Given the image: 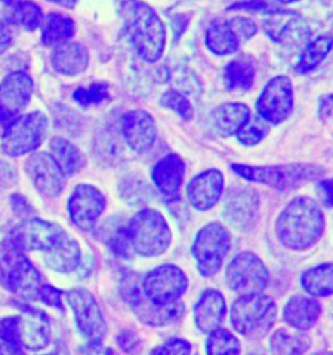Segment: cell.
I'll return each mask as SVG.
<instances>
[{
    "mask_svg": "<svg viewBox=\"0 0 333 355\" xmlns=\"http://www.w3.org/2000/svg\"><path fill=\"white\" fill-rule=\"evenodd\" d=\"M324 230V212L319 203L307 196L291 199L275 221L278 240L293 251L311 249L322 239Z\"/></svg>",
    "mask_w": 333,
    "mask_h": 355,
    "instance_id": "obj_1",
    "label": "cell"
},
{
    "mask_svg": "<svg viewBox=\"0 0 333 355\" xmlns=\"http://www.w3.org/2000/svg\"><path fill=\"white\" fill-rule=\"evenodd\" d=\"M120 15L139 58L156 63L166 50V28L154 8L141 0H125Z\"/></svg>",
    "mask_w": 333,
    "mask_h": 355,
    "instance_id": "obj_2",
    "label": "cell"
},
{
    "mask_svg": "<svg viewBox=\"0 0 333 355\" xmlns=\"http://www.w3.org/2000/svg\"><path fill=\"white\" fill-rule=\"evenodd\" d=\"M230 169L244 180L257 182L279 191H291L300 189L307 182L325 175L322 166L309 163H288L279 166H249L230 164Z\"/></svg>",
    "mask_w": 333,
    "mask_h": 355,
    "instance_id": "obj_3",
    "label": "cell"
},
{
    "mask_svg": "<svg viewBox=\"0 0 333 355\" xmlns=\"http://www.w3.org/2000/svg\"><path fill=\"white\" fill-rule=\"evenodd\" d=\"M43 284L41 273L15 241L10 239L0 243V285L3 288L21 298L37 301Z\"/></svg>",
    "mask_w": 333,
    "mask_h": 355,
    "instance_id": "obj_4",
    "label": "cell"
},
{
    "mask_svg": "<svg viewBox=\"0 0 333 355\" xmlns=\"http://www.w3.org/2000/svg\"><path fill=\"white\" fill-rule=\"evenodd\" d=\"M278 319V304L266 294L239 295L230 307V323L237 334L259 340L270 332Z\"/></svg>",
    "mask_w": 333,
    "mask_h": 355,
    "instance_id": "obj_5",
    "label": "cell"
},
{
    "mask_svg": "<svg viewBox=\"0 0 333 355\" xmlns=\"http://www.w3.org/2000/svg\"><path fill=\"white\" fill-rule=\"evenodd\" d=\"M126 230L135 254L145 258L163 255L173 237L164 215L155 209H139L129 221Z\"/></svg>",
    "mask_w": 333,
    "mask_h": 355,
    "instance_id": "obj_6",
    "label": "cell"
},
{
    "mask_svg": "<svg viewBox=\"0 0 333 355\" xmlns=\"http://www.w3.org/2000/svg\"><path fill=\"white\" fill-rule=\"evenodd\" d=\"M232 248L230 232L219 221L208 223L198 230L191 245V255L197 263L198 272L203 277L218 273Z\"/></svg>",
    "mask_w": 333,
    "mask_h": 355,
    "instance_id": "obj_7",
    "label": "cell"
},
{
    "mask_svg": "<svg viewBox=\"0 0 333 355\" xmlns=\"http://www.w3.org/2000/svg\"><path fill=\"white\" fill-rule=\"evenodd\" d=\"M49 133V119L41 111L21 115L4 128L0 146L8 157H19L34 153Z\"/></svg>",
    "mask_w": 333,
    "mask_h": 355,
    "instance_id": "obj_8",
    "label": "cell"
},
{
    "mask_svg": "<svg viewBox=\"0 0 333 355\" xmlns=\"http://www.w3.org/2000/svg\"><path fill=\"white\" fill-rule=\"evenodd\" d=\"M225 282L232 292L239 295L262 293L270 282V273L259 257L251 251H242L229 261Z\"/></svg>",
    "mask_w": 333,
    "mask_h": 355,
    "instance_id": "obj_9",
    "label": "cell"
},
{
    "mask_svg": "<svg viewBox=\"0 0 333 355\" xmlns=\"http://www.w3.org/2000/svg\"><path fill=\"white\" fill-rule=\"evenodd\" d=\"M187 273L175 264H162L142 277L144 294L155 304L176 302L187 293Z\"/></svg>",
    "mask_w": 333,
    "mask_h": 355,
    "instance_id": "obj_10",
    "label": "cell"
},
{
    "mask_svg": "<svg viewBox=\"0 0 333 355\" xmlns=\"http://www.w3.org/2000/svg\"><path fill=\"white\" fill-rule=\"evenodd\" d=\"M257 112L270 125H280L289 119L294 108L293 83L288 76H276L262 90Z\"/></svg>",
    "mask_w": 333,
    "mask_h": 355,
    "instance_id": "obj_11",
    "label": "cell"
},
{
    "mask_svg": "<svg viewBox=\"0 0 333 355\" xmlns=\"http://www.w3.org/2000/svg\"><path fill=\"white\" fill-rule=\"evenodd\" d=\"M67 302L72 309L74 319L89 344H102L107 334V324L95 297L87 289H71L65 293Z\"/></svg>",
    "mask_w": 333,
    "mask_h": 355,
    "instance_id": "obj_12",
    "label": "cell"
},
{
    "mask_svg": "<svg viewBox=\"0 0 333 355\" xmlns=\"http://www.w3.org/2000/svg\"><path fill=\"white\" fill-rule=\"evenodd\" d=\"M259 194L255 189L236 185L223 199V216L241 232L251 230L258 220Z\"/></svg>",
    "mask_w": 333,
    "mask_h": 355,
    "instance_id": "obj_13",
    "label": "cell"
},
{
    "mask_svg": "<svg viewBox=\"0 0 333 355\" xmlns=\"http://www.w3.org/2000/svg\"><path fill=\"white\" fill-rule=\"evenodd\" d=\"M34 84L25 72H13L0 83V125L7 128L28 107Z\"/></svg>",
    "mask_w": 333,
    "mask_h": 355,
    "instance_id": "obj_14",
    "label": "cell"
},
{
    "mask_svg": "<svg viewBox=\"0 0 333 355\" xmlns=\"http://www.w3.org/2000/svg\"><path fill=\"white\" fill-rule=\"evenodd\" d=\"M25 171L34 188L46 197H58L65 188L67 176L49 153H33L25 162Z\"/></svg>",
    "mask_w": 333,
    "mask_h": 355,
    "instance_id": "obj_15",
    "label": "cell"
},
{
    "mask_svg": "<svg viewBox=\"0 0 333 355\" xmlns=\"http://www.w3.org/2000/svg\"><path fill=\"white\" fill-rule=\"evenodd\" d=\"M104 209L105 197L99 189L93 185H77L68 199L69 218L78 230H93Z\"/></svg>",
    "mask_w": 333,
    "mask_h": 355,
    "instance_id": "obj_16",
    "label": "cell"
},
{
    "mask_svg": "<svg viewBox=\"0 0 333 355\" xmlns=\"http://www.w3.org/2000/svg\"><path fill=\"white\" fill-rule=\"evenodd\" d=\"M225 188L224 175L210 168L191 178L187 184V197L190 206L197 211L214 209L223 198Z\"/></svg>",
    "mask_w": 333,
    "mask_h": 355,
    "instance_id": "obj_17",
    "label": "cell"
},
{
    "mask_svg": "<svg viewBox=\"0 0 333 355\" xmlns=\"http://www.w3.org/2000/svg\"><path fill=\"white\" fill-rule=\"evenodd\" d=\"M264 32L282 46H300L310 37L309 24L294 12H272L264 22Z\"/></svg>",
    "mask_w": 333,
    "mask_h": 355,
    "instance_id": "obj_18",
    "label": "cell"
},
{
    "mask_svg": "<svg viewBox=\"0 0 333 355\" xmlns=\"http://www.w3.org/2000/svg\"><path fill=\"white\" fill-rule=\"evenodd\" d=\"M121 132L126 145L135 154H146L151 150L157 137L154 117L144 110H132L121 119Z\"/></svg>",
    "mask_w": 333,
    "mask_h": 355,
    "instance_id": "obj_19",
    "label": "cell"
},
{
    "mask_svg": "<svg viewBox=\"0 0 333 355\" xmlns=\"http://www.w3.org/2000/svg\"><path fill=\"white\" fill-rule=\"evenodd\" d=\"M62 227L42 219H28L10 237L22 250L46 252L62 237Z\"/></svg>",
    "mask_w": 333,
    "mask_h": 355,
    "instance_id": "obj_20",
    "label": "cell"
},
{
    "mask_svg": "<svg viewBox=\"0 0 333 355\" xmlns=\"http://www.w3.org/2000/svg\"><path fill=\"white\" fill-rule=\"evenodd\" d=\"M126 303L133 310L137 319L150 327L171 325L178 322L185 313V303L182 301L178 300L168 304H155L146 298L144 289Z\"/></svg>",
    "mask_w": 333,
    "mask_h": 355,
    "instance_id": "obj_21",
    "label": "cell"
},
{
    "mask_svg": "<svg viewBox=\"0 0 333 355\" xmlns=\"http://www.w3.org/2000/svg\"><path fill=\"white\" fill-rule=\"evenodd\" d=\"M51 324L47 315L35 309H24L20 315L21 347L40 352L51 343Z\"/></svg>",
    "mask_w": 333,
    "mask_h": 355,
    "instance_id": "obj_22",
    "label": "cell"
},
{
    "mask_svg": "<svg viewBox=\"0 0 333 355\" xmlns=\"http://www.w3.org/2000/svg\"><path fill=\"white\" fill-rule=\"evenodd\" d=\"M227 315V302L218 289L203 291L194 306V323L202 334H208L219 328Z\"/></svg>",
    "mask_w": 333,
    "mask_h": 355,
    "instance_id": "obj_23",
    "label": "cell"
},
{
    "mask_svg": "<svg viewBox=\"0 0 333 355\" xmlns=\"http://www.w3.org/2000/svg\"><path fill=\"white\" fill-rule=\"evenodd\" d=\"M185 163L177 154H168L156 163L151 180L155 188L166 198H175L180 193L185 178Z\"/></svg>",
    "mask_w": 333,
    "mask_h": 355,
    "instance_id": "obj_24",
    "label": "cell"
},
{
    "mask_svg": "<svg viewBox=\"0 0 333 355\" xmlns=\"http://www.w3.org/2000/svg\"><path fill=\"white\" fill-rule=\"evenodd\" d=\"M322 306L315 297L293 295L282 309V319L291 328L309 331L318 323Z\"/></svg>",
    "mask_w": 333,
    "mask_h": 355,
    "instance_id": "obj_25",
    "label": "cell"
},
{
    "mask_svg": "<svg viewBox=\"0 0 333 355\" xmlns=\"http://www.w3.org/2000/svg\"><path fill=\"white\" fill-rule=\"evenodd\" d=\"M83 261V252L78 242L67 232L44 252V261L49 268L59 273H71L76 271Z\"/></svg>",
    "mask_w": 333,
    "mask_h": 355,
    "instance_id": "obj_26",
    "label": "cell"
},
{
    "mask_svg": "<svg viewBox=\"0 0 333 355\" xmlns=\"http://www.w3.org/2000/svg\"><path fill=\"white\" fill-rule=\"evenodd\" d=\"M51 64L60 74L78 76L89 65V51L81 43L62 42L53 47Z\"/></svg>",
    "mask_w": 333,
    "mask_h": 355,
    "instance_id": "obj_27",
    "label": "cell"
},
{
    "mask_svg": "<svg viewBox=\"0 0 333 355\" xmlns=\"http://www.w3.org/2000/svg\"><path fill=\"white\" fill-rule=\"evenodd\" d=\"M251 119V111L245 103H224L212 112V123L219 135L223 137L237 136L239 130Z\"/></svg>",
    "mask_w": 333,
    "mask_h": 355,
    "instance_id": "obj_28",
    "label": "cell"
},
{
    "mask_svg": "<svg viewBox=\"0 0 333 355\" xmlns=\"http://www.w3.org/2000/svg\"><path fill=\"white\" fill-rule=\"evenodd\" d=\"M3 11L7 21L20 26L28 32H34L43 22L42 8L29 0H3Z\"/></svg>",
    "mask_w": 333,
    "mask_h": 355,
    "instance_id": "obj_29",
    "label": "cell"
},
{
    "mask_svg": "<svg viewBox=\"0 0 333 355\" xmlns=\"http://www.w3.org/2000/svg\"><path fill=\"white\" fill-rule=\"evenodd\" d=\"M241 38L229 20L219 19L212 22L206 33L208 50L219 56L234 53L241 46Z\"/></svg>",
    "mask_w": 333,
    "mask_h": 355,
    "instance_id": "obj_30",
    "label": "cell"
},
{
    "mask_svg": "<svg viewBox=\"0 0 333 355\" xmlns=\"http://www.w3.org/2000/svg\"><path fill=\"white\" fill-rule=\"evenodd\" d=\"M271 352L275 354H302L311 347V337L300 329H276L270 340Z\"/></svg>",
    "mask_w": 333,
    "mask_h": 355,
    "instance_id": "obj_31",
    "label": "cell"
},
{
    "mask_svg": "<svg viewBox=\"0 0 333 355\" xmlns=\"http://www.w3.org/2000/svg\"><path fill=\"white\" fill-rule=\"evenodd\" d=\"M303 291L315 298L333 294V263H323L303 272L301 276Z\"/></svg>",
    "mask_w": 333,
    "mask_h": 355,
    "instance_id": "obj_32",
    "label": "cell"
},
{
    "mask_svg": "<svg viewBox=\"0 0 333 355\" xmlns=\"http://www.w3.org/2000/svg\"><path fill=\"white\" fill-rule=\"evenodd\" d=\"M50 150L65 176H73L86 167V157L81 150L67 139L53 138L50 142Z\"/></svg>",
    "mask_w": 333,
    "mask_h": 355,
    "instance_id": "obj_33",
    "label": "cell"
},
{
    "mask_svg": "<svg viewBox=\"0 0 333 355\" xmlns=\"http://www.w3.org/2000/svg\"><path fill=\"white\" fill-rule=\"evenodd\" d=\"M41 26L42 43L46 46L67 42L74 35V22L62 13H50Z\"/></svg>",
    "mask_w": 333,
    "mask_h": 355,
    "instance_id": "obj_34",
    "label": "cell"
},
{
    "mask_svg": "<svg viewBox=\"0 0 333 355\" xmlns=\"http://www.w3.org/2000/svg\"><path fill=\"white\" fill-rule=\"evenodd\" d=\"M332 47L333 37L331 35H321L307 43L296 65L297 73L306 74L314 71L332 51Z\"/></svg>",
    "mask_w": 333,
    "mask_h": 355,
    "instance_id": "obj_35",
    "label": "cell"
},
{
    "mask_svg": "<svg viewBox=\"0 0 333 355\" xmlns=\"http://www.w3.org/2000/svg\"><path fill=\"white\" fill-rule=\"evenodd\" d=\"M255 80L254 65L245 59H236L224 69V83L230 92H248Z\"/></svg>",
    "mask_w": 333,
    "mask_h": 355,
    "instance_id": "obj_36",
    "label": "cell"
},
{
    "mask_svg": "<svg viewBox=\"0 0 333 355\" xmlns=\"http://www.w3.org/2000/svg\"><path fill=\"white\" fill-rule=\"evenodd\" d=\"M206 352L207 354H239L241 344L234 334L219 327L208 334Z\"/></svg>",
    "mask_w": 333,
    "mask_h": 355,
    "instance_id": "obj_37",
    "label": "cell"
},
{
    "mask_svg": "<svg viewBox=\"0 0 333 355\" xmlns=\"http://www.w3.org/2000/svg\"><path fill=\"white\" fill-rule=\"evenodd\" d=\"M160 105L164 108L176 112L178 117L182 119L184 121H191L194 119V107L185 94H182L180 90L176 89L166 90L160 98Z\"/></svg>",
    "mask_w": 333,
    "mask_h": 355,
    "instance_id": "obj_38",
    "label": "cell"
},
{
    "mask_svg": "<svg viewBox=\"0 0 333 355\" xmlns=\"http://www.w3.org/2000/svg\"><path fill=\"white\" fill-rule=\"evenodd\" d=\"M268 132L270 128L264 120H262L260 117L255 120L250 119L249 123L237 133V138L239 144H242L244 146H257L267 137Z\"/></svg>",
    "mask_w": 333,
    "mask_h": 355,
    "instance_id": "obj_39",
    "label": "cell"
},
{
    "mask_svg": "<svg viewBox=\"0 0 333 355\" xmlns=\"http://www.w3.org/2000/svg\"><path fill=\"white\" fill-rule=\"evenodd\" d=\"M108 85L104 83H95L89 87H80L73 93V99L78 105H99L108 98Z\"/></svg>",
    "mask_w": 333,
    "mask_h": 355,
    "instance_id": "obj_40",
    "label": "cell"
},
{
    "mask_svg": "<svg viewBox=\"0 0 333 355\" xmlns=\"http://www.w3.org/2000/svg\"><path fill=\"white\" fill-rule=\"evenodd\" d=\"M0 340L22 353L20 340V316L0 319Z\"/></svg>",
    "mask_w": 333,
    "mask_h": 355,
    "instance_id": "obj_41",
    "label": "cell"
},
{
    "mask_svg": "<svg viewBox=\"0 0 333 355\" xmlns=\"http://www.w3.org/2000/svg\"><path fill=\"white\" fill-rule=\"evenodd\" d=\"M110 248L114 255H117L119 258L129 259L135 255V251L132 249L130 241L128 237L126 227H119L114 230V234L110 239Z\"/></svg>",
    "mask_w": 333,
    "mask_h": 355,
    "instance_id": "obj_42",
    "label": "cell"
},
{
    "mask_svg": "<svg viewBox=\"0 0 333 355\" xmlns=\"http://www.w3.org/2000/svg\"><path fill=\"white\" fill-rule=\"evenodd\" d=\"M193 350L191 344L184 338H172L168 340L166 344L155 347L153 354H190Z\"/></svg>",
    "mask_w": 333,
    "mask_h": 355,
    "instance_id": "obj_43",
    "label": "cell"
},
{
    "mask_svg": "<svg viewBox=\"0 0 333 355\" xmlns=\"http://www.w3.org/2000/svg\"><path fill=\"white\" fill-rule=\"evenodd\" d=\"M230 24L233 25L234 31L239 34V38L242 42L249 41L250 38H253L257 32H258V26L254 20H251L249 17H244V16H236L233 19L229 20Z\"/></svg>",
    "mask_w": 333,
    "mask_h": 355,
    "instance_id": "obj_44",
    "label": "cell"
},
{
    "mask_svg": "<svg viewBox=\"0 0 333 355\" xmlns=\"http://www.w3.org/2000/svg\"><path fill=\"white\" fill-rule=\"evenodd\" d=\"M62 293L59 289L44 282L37 295V301H41L42 303L55 309H62Z\"/></svg>",
    "mask_w": 333,
    "mask_h": 355,
    "instance_id": "obj_45",
    "label": "cell"
},
{
    "mask_svg": "<svg viewBox=\"0 0 333 355\" xmlns=\"http://www.w3.org/2000/svg\"><path fill=\"white\" fill-rule=\"evenodd\" d=\"M17 171L10 163L0 159V190H8L17 184Z\"/></svg>",
    "mask_w": 333,
    "mask_h": 355,
    "instance_id": "obj_46",
    "label": "cell"
},
{
    "mask_svg": "<svg viewBox=\"0 0 333 355\" xmlns=\"http://www.w3.org/2000/svg\"><path fill=\"white\" fill-rule=\"evenodd\" d=\"M116 343L125 353H132L141 346V338L133 331H124L116 337Z\"/></svg>",
    "mask_w": 333,
    "mask_h": 355,
    "instance_id": "obj_47",
    "label": "cell"
},
{
    "mask_svg": "<svg viewBox=\"0 0 333 355\" xmlns=\"http://www.w3.org/2000/svg\"><path fill=\"white\" fill-rule=\"evenodd\" d=\"M318 191L323 203L327 207L333 209V178H323L322 181L318 184Z\"/></svg>",
    "mask_w": 333,
    "mask_h": 355,
    "instance_id": "obj_48",
    "label": "cell"
},
{
    "mask_svg": "<svg viewBox=\"0 0 333 355\" xmlns=\"http://www.w3.org/2000/svg\"><path fill=\"white\" fill-rule=\"evenodd\" d=\"M10 203L13 211L20 216V218H28L31 216L33 212V207L28 203V200L22 196H12L10 197Z\"/></svg>",
    "mask_w": 333,
    "mask_h": 355,
    "instance_id": "obj_49",
    "label": "cell"
},
{
    "mask_svg": "<svg viewBox=\"0 0 333 355\" xmlns=\"http://www.w3.org/2000/svg\"><path fill=\"white\" fill-rule=\"evenodd\" d=\"M12 44V32L10 26L0 20V55L6 53Z\"/></svg>",
    "mask_w": 333,
    "mask_h": 355,
    "instance_id": "obj_50",
    "label": "cell"
},
{
    "mask_svg": "<svg viewBox=\"0 0 333 355\" xmlns=\"http://www.w3.org/2000/svg\"><path fill=\"white\" fill-rule=\"evenodd\" d=\"M319 115L323 120H330L333 117V94L323 98L319 105Z\"/></svg>",
    "mask_w": 333,
    "mask_h": 355,
    "instance_id": "obj_51",
    "label": "cell"
},
{
    "mask_svg": "<svg viewBox=\"0 0 333 355\" xmlns=\"http://www.w3.org/2000/svg\"><path fill=\"white\" fill-rule=\"evenodd\" d=\"M0 354H22L17 349L12 347L10 345L6 344L0 340Z\"/></svg>",
    "mask_w": 333,
    "mask_h": 355,
    "instance_id": "obj_52",
    "label": "cell"
},
{
    "mask_svg": "<svg viewBox=\"0 0 333 355\" xmlns=\"http://www.w3.org/2000/svg\"><path fill=\"white\" fill-rule=\"evenodd\" d=\"M49 1L55 3V4H59V6H62V7H65V8H73L74 4L77 3V0H49Z\"/></svg>",
    "mask_w": 333,
    "mask_h": 355,
    "instance_id": "obj_53",
    "label": "cell"
},
{
    "mask_svg": "<svg viewBox=\"0 0 333 355\" xmlns=\"http://www.w3.org/2000/svg\"><path fill=\"white\" fill-rule=\"evenodd\" d=\"M281 3H285V4H291V3H294V1H298V0H279Z\"/></svg>",
    "mask_w": 333,
    "mask_h": 355,
    "instance_id": "obj_54",
    "label": "cell"
},
{
    "mask_svg": "<svg viewBox=\"0 0 333 355\" xmlns=\"http://www.w3.org/2000/svg\"><path fill=\"white\" fill-rule=\"evenodd\" d=\"M332 51H333V47H332Z\"/></svg>",
    "mask_w": 333,
    "mask_h": 355,
    "instance_id": "obj_55",
    "label": "cell"
}]
</instances>
